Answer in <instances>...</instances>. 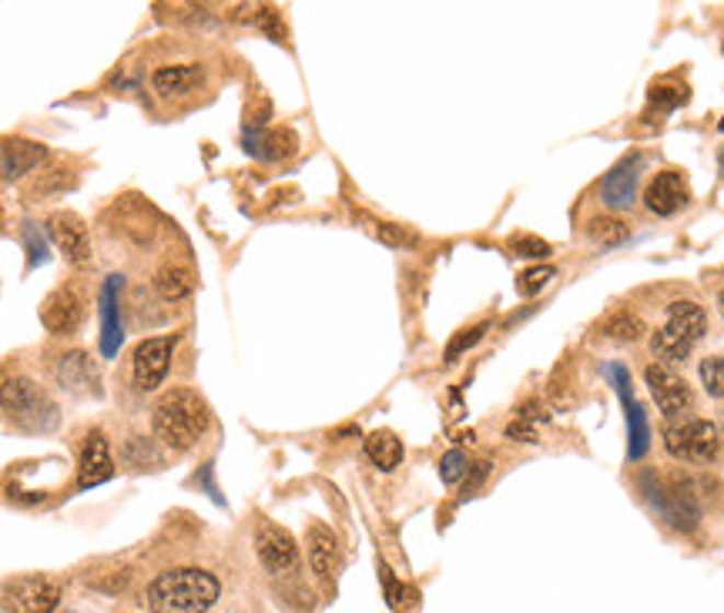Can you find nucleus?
Returning a JSON list of instances; mask_svg holds the SVG:
<instances>
[{
  "mask_svg": "<svg viewBox=\"0 0 724 613\" xmlns=\"http://www.w3.org/2000/svg\"><path fill=\"white\" fill-rule=\"evenodd\" d=\"M265 158H286V154H292L296 151V135L292 131H272L268 138H265Z\"/></svg>",
  "mask_w": 724,
  "mask_h": 613,
  "instance_id": "nucleus-33",
  "label": "nucleus"
},
{
  "mask_svg": "<svg viewBox=\"0 0 724 613\" xmlns=\"http://www.w3.org/2000/svg\"><path fill=\"white\" fill-rule=\"evenodd\" d=\"M202 84V68L195 65H172V68H158L151 74V88L161 97H182Z\"/></svg>",
  "mask_w": 724,
  "mask_h": 613,
  "instance_id": "nucleus-18",
  "label": "nucleus"
},
{
  "mask_svg": "<svg viewBox=\"0 0 724 613\" xmlns=\"http://www.w3.org/2000/svg\"><path fill=\"white\" fill-rule=\"evenodd\" d=\"M379 577H382V590H386V603L393 606V610H400V613H406V606H410V600L416 597L410 587H403L397 577H393V570H389L386 564H379Z\"/></svg>",
  "mask_w": 724,
  "mask_h": 613,
  "instance_id": "nucleus-25",
  "label": "nucleus"
},
{
  "mask_svg": "<svg viewBox=\"0 0 724 613\" xmlns=\"http://www.w3.org/2000/svg\"><path fill=\"white\" fill-rule=\"evenodd\" d=\"M507 436L517 439V442H537V429H533L530 423H524V419L510 423V426H507Z\"/></svg>",
  "mask_w": 724,
  "mask_h": 613,
  "instance_id": "nucleus-36",
  "label": "nucleus"
},
{
  "mask_svg": "<svg viewBox=\"0 0 724 613\" xmlns=\"http://www.w3.org/2000/svg\"><path fill=\"white\" fill-rule=\"evenodd\" d=\"M647 389H651V400L654 406L664 413V416H685L691 406H694V396H691V385L664 362H651L647 372Z\"/></svg>",
  "mask_w": 724,
  "mask_h": 613,
  "instance_id": "nucleus-8",
  "label": "nucleus"
},
{
  "mask_svg": "<svg viewBox=\"0 0 724 613\" xmlns=\"http://www.w3.org/2000/svg\"><path fill=\"white\" fill-rule=\"evenodd\" d=\"M664 450L685 463H711L721 453V432L711 419H678L664 429Z\"/></svg>",
  "mask_w": 724,
  "mask_h": 613,
  "instance_id": "nucleus-5",
  "label": "nucleus"
},
{
  "mask_svg": "<svg viewBox=\"0 0 724 613\" xmlns=\"http://www.w3.org/2000/svg\"><path fill=\"white\" fill-rule=\"evenodd\" d=\"M0 409L11 416L14 426L27 432H50L61 423V409L44 389L31 379H8L0 385Z\"/></svg>",
  "mask_w": 724,
  "mask_h": 613,
  "instance_id": "nucleus-4",
  "label": "nucleus"
},
{
  "mask_svg": "<svg viewBox=\"0 0 724 613\" xmlns=\"http://www.w3.org/2000/svg\"><path fill=\"white\" fill-rule=\"evenodd\" d=\"M24 242H27V252H31V265L47 258V235H41L37 225H24Z\"/></svg>",
  "mask_w": 724,
  "mask_h": 613,
  "instance_id": "nucleus-35",
  "label": "nucleus"
},
{
  "mask_svg": "<svg viewBox=\"0 0 724 613\" xmlns=\"http://www.w3.org/2000/svg\"><path fill=\"white\" fill-rule=\"evenodd\" d=\"M58 379L71 393H97V369L84 352H68L58 366Z\"/></svg>",
  "mask_w": 724,
  "mask_h": 613,
  "instance_id": "nucleus-19",
  "label": "nucleus"
},
{
  "mask_svg": "<svg viewBox=\"0 0 724 613\" xmlns=\"http://www.w3.org/2000/svg\"><path fill=\"white\" fill-rule=\"evenodd\" d=\"M510 252L514 255H524V258H547L550 255V245L537 235H514L510 239Z\"/></svg>",
  "mask_w": 724,
  "mask_h": 613,
  "instance_id": "nucleus-29",
  "label": "nucleus"
},
{
  "mask_svg": "<svg viewBox=\"0 0 724 613\" xmlns=\"http://www.w3.org/2000/svg\"><path fill=\"white\" fill-rule=\"evenodd\" d=\"M376 235H379V242L397 245V248H410V245H416V235H413V232H406L403 225H389V221H379V225H376Z\"/></svg>",
  "mask_w": 724,
  "mask_h": 613,
  "instance_id": "nucleus-30",
  "label": "nucleus"
},
{
  "mask_svg": "<svg viewBox=\"0 0 724 613\" xmlns=\"http://www.w3.org/2000/svg\"><path fill=\"white\" fill-rule=\"evenodd\" d=\"M556 278V271L550 268V265H537V268H527L524 275H520V282H517V292L520 296H537L540 289H547L550 282Z\"/></svg>",
  "mask_w": 724,
  "mask_h": 613,
  "instance_id": "nucleus-26",
  "label": "nucleus"
},
{
  "mask_svg": "<svg viewBox=\"0 0 724 613\" xmlns=\"http://www.w3.org/2000/svg\"><path fill=\"white\" fill-rule=\"evenodd\" d=\"M84 319V296L71 286L54 289L41 305V322L50 336H71Z\"/></svg>",
  "mask_w": 724,
  "mask_h": 613,
  "instance_id": "nucleus-10",
  "label": "nucleus"
},
{
  "mask_svg": "<svg viewBox=\"0 0 724 613\" xmlns=\"http://www.w3.org/2000/svg\"><path fill=\"white\" fill-rule=\"evenodd\" d=\"M698 375H701V385L711 400H724V352L701 359Z\"/></svg>",
  "mask_w": 724,
  "mask_h": 613,
  "instance_id": "nucleus-23",
  "label": "nucleus"
},
{
  "mask_svg": "<svg viewBox=\"0 0 724 613\" xmlns=\"http://www.w3.org/2000/svg\"><path fill=\"white\" fill-rule=\"evenodd\" d=\"M604 332L610 339H618V343H634V339H641L644 336V322L634 315V312H614L607 319V325H604Z\"/></svg>",
  "mask_w": 724,
  "mask_h": 613,
  "instance_id": "nucleus-22",
  "label": "nucleus"
},
{
  "mask_svg": "<svg viewBox=\"0 0 724 613\" xmlns=\"http://www.w3.org/2000/svg\"><path fill=\"white\" fill-rule=\"evenodd\" d=\"M651 107H657V111H671V107H678V104H685L688 101V91H681V88H651Z\"/></svg>",
  "mask_w": 724,
  "mask_h": 613,
  "instance_id": "nucleus-32",
  "label": "nucleus"
},
{
  "mask_svg": "<svg viewBox=\"0 0 724 613\" xmlns=\"http://www.w3.org/2000/svg\"><path fill=\"white\" fill-rule=\"evenodd\" d=\"M309 560H312V570L322 577V580H332L336 577V567H340V540L329 527L315 523L309 527Z\"/></svg>",
  "mask_w": 724,
  "mask_h": 613,
  "instance_id": "nucleus-17",
  "label": "nucleus"
},
{
  "mask_svg": "<svg viewBox=\"0 0 724 613\" xmlns=\"http://www.w3.org/2000/svg\"><path fill=\"white\" fill-rule=\"evenodd\" d=\"M641 169H644L641 154H628L624 161L614 164V172L604 178V188H600V198H604L607 208H628L637 198Z\"/></svg>",
  "mask_w": 724,
  "mask_h": 613,
  "instance_id": "nucleus-14",
  "label": "nucleus"
},
{
  "mask_svg": "<svg viewBox=\"0 0 724 613\" xmlns=\"http://www.w3.org/2000/svg\"><path fill=\"white\" fill-rule=\"evenodd\" d=\"M154 292H158V299H164V302H182V299L192 292V278H188V271L179 268V265H164V268L154 275Z\"/></svg>",
  "mask_w": 724,
  "mask_h": 613,
  "instance_id": "nucleus-21",
  "label": "nucleus"
},
{
  "mask_svg": "<svg viewBox=\"0 0 724 613\" xmlns=\"http://www.w3.org/2000/svg\"><path fill=\"white\" fill-rule=\"evenodd\" d=\"M470 470H473V463H470V456L463 450H450L447 456L439 460V476H443V483H447V486L467 483Z\"/></svg>",
  "mask_w": 724,
  "mask_h": 613,
  "instance_id": "nucleus-24",
  "label": "nucleus"
},
{
  "mask_svg": "<svg viewBox=\"0 0 724 613\" xmlns=\"http://www.w3.org/2000/svg\"><path fill=\"white\" fill-rule=\"evenodd\" d=\"M717 305H721V315H724V289L717 292Z\"/></svg>",
  "mask_w": 724,
  "mask_h": 613,
  "instance_id": "nucleus-37",
  "label": "nucleus"
},
{
  "mask_svg": "<svg viewBox=\"0 0 724 613\" xmlns=\"http://www.w3.org/2000/svg\"><path fill=\"white\" fill-rule=\"evenodd\" d=\"M258 14H255V24L265 31V34H272L275 41H286V27H283V18H278V11L275 8H255Z\"/></svg>",
  "mask_w": 724,
  "mask_h": 613,
  "instance_id": "nucleus-34",
  "label": "nucleus"
},
{
  "mask_svg": "<svg viewBox=\"0 0 724 613\" xmlns=\"http://www.w3.org/2000/svg\"><path fill=\"white\" fill-rule=\"evenodd\" d=\"M644 205H647L654 215H660V218L681 211V208L688 205V185H685V178H681L678 172H657V175L651 178L647 192H644Z\"/></svg>",
  "mask_w": 724,
  "mask_h": 613,
  "instance_id": "nucleus-15",
  "label": "nucleus"
},
{
  "mask_svg": "<svg viewBox=\"0 0 724 613\" xmlns=\"http://www.w3.org/2000/svg\"><path fill=\"white\" fill-rule=\"evenodd\" d=\"M366 456L372 460V466H376V470H382V473H393V470L403 463V442H400V436H397V432H389V429H376V432H369V436H366Z\"/></svg>",
  "mask_w": 724,
  "mask_h": 613,
  "instance_id": "nucleus-20",
  "label": "nucleus"
},
{
  "mask_svg": "<svg viewBox=\"0 0 724 613\" xmlns=\"http://www.w3.org/2000/svg\"><path fill=\"white\" fill-rule=\"evenodd\" d=\"M208 423H211L208 403L195 393V389H172V393H164L154 403V413H151L154 436L179 453L192 450V446L205 436Z\"/></svg>",
  "mask_w": 724,
  "mask_h": 613,
  "instance_id": "nucleus-2",
  "label": "nucleus"
},
{
  "mask_svg": "<svg viewBox=\"0 0 724 613\" xmlns=\"http://www.w3.org/2000/svg\"><path fill=\"white\" fill-rule=\"evenodd\" d=\"M145 597L154 613H208L221 597V583L202 567H179L158 574Z\"/></svg>",
  "mask_w": 724,
  "mask_h": 613,
  "instance_id": "nucleus-1",
  "label": "nucleus"
},
{
  "mask_svg": "<svg viewBox=\"0 0 724 613\" xmlns=\"http://www.w3.org/2000/svg\"><path fill=\"white\" fill-rule=\"evenodd\" d=\"M47 235L58 245V252H65L68 262L81 265L91 258V239H88V225L74 215V211H58L47 221Z\"/></svg>",
  "mask_w": 724,
  "mask_h": 613,
  "instance_id": "nucleus-11",
  "label": "nucleus"
},
{
  "mask_svg": "<svg viewBox=\"0 0 724 613\" xmlns=\"http://www.w3.org/2000/svg\"><path fill=\"white\" fill-rule=\"evenodd\" d=\"M115 476V460H111V446H107V436L101 429L88 432L84 446H81V466H78V486L81 489H91V486H101Z\"/></svg>",
  "mask_w": 724,
  "mask_h": 613,
  "instance_id": "nucleus-13",
  "label": "nucleus"
},
{
  "mask_svg": "<svg viewBox=\"0 0 724 613\" xmlns=\"http://www.w3.org/2000/svg\"><path fill=\"white\" fill-rule=\"evenodd\" d=\"M44 158H47V148L41 141L11 138V141L0 144V175H4V178H21V175L34 172Z\"/></svg>",
  "mask_w": 724,
  "mask_h": 613,
  "instance_id": "nucleus-16",
  "label": "nucleus"
},
{
  "mask_svg": "<svg viewBox=\"0 0 724 613\" xmlns=\"http://www.w3.org/2000/svg\"><path fill=\"white\" fill-rule=\"evenodd\" d=\"M125 453H128V460L138 463V466H158V463H161L158 453H154V446H151V439H141V436H135V439L125 446Z\"/></svg>",
  "mask_w": 724,
  "mask_h": 613,
  "instance_id": "nucleus-31",
  "label": "nucleus"
},
{
  "mask_svg": "<svg viewBox=\"0 0 724 613\" xmlns=\"http://www.w3.org/2000/svg\"><path fill=\"white\" fill-rule=\"evenodd\" d=\"M179 336H154L138 343L135 349V385L141 393H154V389L164 382L172 369V356H175Z\"/></svg>",
  "mask_w": 724,
  "mask_h": 613,
  "instance_id": "nucleus-9",
  "label": "nucleus"
},
{
  "mask_svg": "<svg viewBox=\"0 0 724 613\" xmlns=\"http://www.w3.org/2000/svg\"><path fill=\"white\" fill-rule=\"evenodd\" d=\"M708 332V312L698 302H675L667 309V322L654 332L651 349L654 356L667 366V362H685L694 346L704 339Z\"/></svg>",
  "mask_w": 724,
  "mask_h": 613,
  "instance_id": "nucleus-3",
  "label": "nucleus"
},
{
  "mask_svg": "<svg viewBox=\"0 0 724 613\" xmlns=\"http://www.w3.org/2000/svg\"><path fill=\"white\" fill-rule=\"evenodd\" d=\"M61 587L47 577H18L0 590V613H54Z\"/></svg>",
  "mask_w": 724,
  "mask_h": 613,
  "instance_id": "nucleus-6",
  "label": "nucleus"
},
{
  "mask_svg": "<svg viewBox=\"0 0 724 613\" xmlns=\"http://www.w3.org/2000/svg\"><path fill=\"white\" fill-rule=\"evenodd\" d=\"M122 286H125L122 275H107V282L101 289V356L104 359H115L118 349H122V339H125L122 305H118Z\"/></svg>",
  "mask_w": 724,
  "mask_h": 613,
  "instance_id": "nucleus-12",
  "label": "nucleus"
},
{
  "mask_svg": "<svg viewBox=\"0 0 724 613\" xmlns=\"http://www.w3.org/2000/svg\"><path fill=\"white\" fill-rule=\"evenodd\" d=\"M486 332H490V325H486V322H480V325L467 328L463 336H457V339H453V343L447 346V362H457V356H463V352H467L470 346H476V343H480V339L486 336Z\"/></svg>",
  "mask_w": 724,
  "mask_h": 613,
  "instance_id": "nucleus-28",
  "label": "nucleus"
},
{
  "mask_svg": "<svg viewBox=\"0 0 724 613\" xmlns=\"http://www.w3.org/2000/svg\"><path fill=\"white\" fill-rule=\"evenodd\" d=\"M590 239H597L600 245H614V242L628 239V225L621 218H597L590 225Z\"/></svg>",
  "mask_w": 724,
  "mask_h": 613,
  "instance_id": "nucleus-27",
  "label": "nucleus"
},
{
  "mask_svg": "<svg viewBox=\"0 0 724 613\" xmlns=\"http://www.w3.org/2000/svg\"><path fill=\"white\" fill-rule=\"evenodd\" d=\"M255 553H258V564L272 577L292 574L296 564H299V546H296L292 533L283 530L278 523H268V520H262L255 527Z\"/></svg>",
  "mask_w": 724,
  "mask_h": 613,
  "instance_id": "nucleus-7",
  "label": "nucleus"
}]
</instances>
